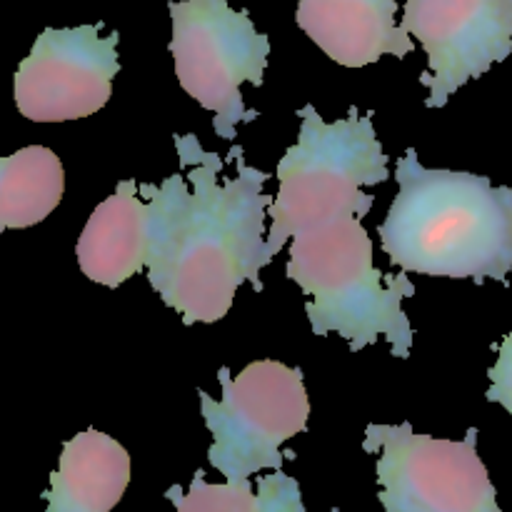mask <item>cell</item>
I'll return each instance as SVG.
<instances>
[{
    "label": "cell",
    "mask_w": 512,
    "mask_h": 512,
    "mask_svg": "<svg viewBox=\"0 0 512 512\" xmlns=\"http://www.w3.org/2000/svg\"><path fill=\"white\" fill-rule=\"evenodd\" d=\"M175 148L188 175L140 185L148 200L145 270L160 300L185 325L218 323L233 308L240 285L263 290L260 270L273 260L265 215L275 198L263 193L270 175L245 165L243 148H233L238 173L220 180L223 160L193 133L175 135Z\"/></svg>",
    "instance_id": "1"
},
{
    "label": "cell",
    "mask_w": 512,
    "mask_h": 512,
    "mask_svg": "<svg viewBox=\"0 0 512 512\" xmlns=\"http://www.w3.org/2000/svg\"><path fill=\"white\" fill-rule=\"evenodd\" d=\"M395 195L380 225L390 263L430 278L503 280L512 270V188L490 178L420 165L415 148L398 160Z\"/></svg>",
    "instance_id": "2"
},
{
    "label": "cell",
    "mask_w": 512,
    "mask_h": 512,
    "mask_svg": "<svg viewBox=\"0 0 512 512\" xmlns=\"http://www.w3.org/2000/svg\"><path fill=\"white\" fill-rule=\"evenodd\" d=\"M360 220L353 215L295 235L285 273L308 295L305 313L318 338L338 333L353 353L385 338L395 358L405 360L413 348V328L403 300L415 295V285L405 270L383 278Z\"/></svg>",
    "instance_id": "3"
},
{
    "label": "cell",
    "mask_w": 512,
    "mask_h": 512,
    "mask_svg": "<svg viewBox=\"0 0 512 512\" xmlns=\"http://www.w3.org/2000/svg\"><path fill=\"white\" fill-rule=\"evenodd\" d=\"M298 143L278 163L280 190L270 205L268 255L283 250L288 238L340 218H365L375 198L365 185L390 178L388 155L373 128V113L350 108L335 123H325L313 105L298 110Z\"/></svg>",
    "instance_id": "4"
},
{
    "label": "cell",
    "mask_w": 512,
    "mask_h": 512,
    "mask_svg": "<svg viewBox=\"0 0 512 512\" xmlns=\"http://www.w3.org/2000/svg\"><path fill=\"white\" fill-rule=\"evenodd\" d=\"M220 400L198 390L203 420L213 435L208 460L225 480L260 470H283V443L305 433L310 400L303 370L278 360H255L240 375L218 370Z\"/></svg>",
    "instance_id": "5"
},
{
    "label": "cell",
    "mask_w": 512,
    "mask_h": 512,
    "mask_svg": "<svg viewBox=\"0 0 512 512\" xmlns=\"http://www.w3.org/2000/svg\"><path fill=\"white\" fill-rule=\"evenodd\" d=\"M168 10L180 88L213 113L215 135L233 140L240 123L258 118L245 108L240 85H263L268 35L255 28L248 10H233L228 0H170Z\"/></svg>",
    "instance_id": "6"
},
{
    "label": "cell",
    "mask_w": 512,
    "mask_h": 512,
    "mask_svg": "<svg viewBox=\"0 0 512 512\" xmlns=\"http://www.w3.org/2000/svg\"><path fill=\"white\" fill-rule=\"evenodd\" d=\"M365 453H378V500L385 512H503L478 455V430L465 440L418 435L410 423L368 425Z\"/></svg>",
    "instance_id": "7"
},
{
    "label": "cell",
    "mask_w": 512,
    "mask_h": 512,
    "mask_svg": "<svg viewBox=\"0 0 512 512\" xmlns=\"http://www.w3.org/2000/svg\"><path fill=\"white\" fill-rule=\"evenodd\" d=\"M120 33L100 25L45 28L15 70V108L33 123L80 120L105 108L120 73Z\"/></svg>",
    "instance_id": "8"
},
{
    "label": "cell",
    "mask_w": 512,
    "mask_h": 512,
    "mask_svg": "<svg viewBox=\"0 0 512 512\" xmlns=\"http://www.w3.org/2000/svg\"><path fill=\"white\" fill-rule=\"evenodd\" d=\"M400 25L428 55V73L420 75L428 108H443L512 53V0H405Z\"/></svg>",
    "instance_id": "9"
},
{
    "label": "cell",
    "mask_w": 512,
    "mask_h": 512,
    "mask_svg": "<svg viewBox=\"0 0 512 512\" xmlns=\"http://www.w3.org/2000/svg\"><path fill=\"white\" fill-rule=\"evenodd\" d=\"M395 15V0H298L295 23L330 60L363 68L383 55L405 58L415 50Z\"/></svg>",
    "instance_id": "10"
},
{
    "label": "cell",
    "mask_w": 512,
    "mask_h": 512,
    "mask_svg": "<svg viewBox=\"0 0 512 512\" xmlns=\"http://www.w3.org/2000/svg\"><path fill=\"white\" fill-rule=\"evenodd\" d=\"M83 275L105 288L145 270L148 260V203L138 198L135 180H120L115 193L98 205L75 245Z\"/></svg>",
    "instance_id": "11"
},
{
    "label": "cell",
    "mask_w": 512,
    "mask_h": 512,
    "mask_svg": "<svg viewBox=\"0 0 512 512\" xmlns=\"http://www.w3.org/2000/svg\"><path fill=\"white\" fill-rule=\"evenodd\" d=\"M130 485V455L100 430H85L63 445L45 493L48 512H110Z\"/></svg>",
    "instance_id": "12"
},
{
    "label": "cell",
    "mask_w": 512,
    "mask_h": 512,
    "mask_svg": "<svg viewBox=\"0 0 512 512\" xmlns=\"http://www.w3.org/2000/svg\"><path fill=\"white\" fill-rule=\"evenodd\" d=\"M65 170L58 155L43 145H28L0 158V228L38 225L60 205Z\"/></svg>",
    "instance_id": "13"
},
{
    "label": "cell",
    "mask_w": 512,
    "mask_h": 512,
    "mask_svg": "<svg viewBox=\"0 0 512 512\" xmlns=\"http://www.w3.org/2000/svg\"><path fill=\"white\" fill-rule=\"evenodd\" d=\"M168 500L175 503V512H305L300 485L283 470L260 478L258 493L248 478L213 485L195 473L188 493L178 495V488H170Z\"/></svg>",
    "instance_id": "14"
},
{
    "label": "cell",
    "mask_w": 512,
    "mask_h": 512,
    "mask_svg": "<svg viewBox=\"0 0 512 512\" xmlns=\"http://www.w3.org/2000/svg\"><path fill=\"white\" fill-rule=\"evenodd\" d=\"M485 398L503 405L512 415V333L498 345V363L490 368V390Z\"/></svg>",
    "instance_id": "15"
}]
</instances>
